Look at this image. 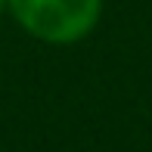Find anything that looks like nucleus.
<instances>
[{"label":"nucleus","instance_id":"obj_2","mask_svg":"<svg viewBox=\"0 0 152 152\" xmlns=\"http://www.w3.org/2000/svg\"><path fill=\"white\" fill-rule=\"evenodd\" d=\"M3 10H6V0H0V12H3Z\"/></svg>","mask_w":152,"mask_h":152},{"label":"nucleus","instance_id":"obj_1","mask_svg":"<svg viewBox=\"0 0 152 152\" xmlns=\"http://www.w3.org/2000/svg\"><path fill=\"white\" fill-rule=\"evenodd\" d=\"M12 19L44 44H75L96 28L102 0H6Z\"/></svg>","mask_w":152,"mask_h":152}]
</instances>
